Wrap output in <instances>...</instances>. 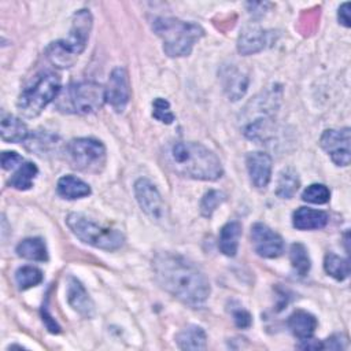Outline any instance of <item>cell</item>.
<instances>
[{
    "label": "cell",
    "mask_w": 351,
    "mask_h": 351,
    "mask_svg": "<svg viewBox=\"0 0 351 351\" xmlns=\"http://www.w3.org/2000/svg\"><path fill=\"white\" fill-rule=\"evenodd\" d=\"M156 282L182 303L199 307L210 296V282L204 273L185 256L162 251L152 259Z\"/></svg>",
    "instance_id": "cell-1"
},
{
    "label": "cell",
    "mask_w": 351,
    "mask_h": 351,
    "mask_svg": "<svg viewBox=\"0 0 351 351\" xmlns=\"http://www.w3.org/2000/svg\"><path fill=\"white\" fill-rule=\"evenodd\" d=\"M167 166L178 176L202 181H215L222 177L219 158L207 147L195 141H177L165 151Z\"/></svg>",
    "instance_id": "cell-2"
},
{
    "label": "cell",
    "mask_w": 351,
    "mask_h": 351,
    "mask_svg": "<svg viewBox=\"0 0 351 351\" xmlns=\"http://www.w3.org/2000/svg\"><path fill=\"white\" fill-rule=\"evenodd\" d=\"M152 30L162 40L163 51L170 58L188 56L204 34L203 27L197 23L167 16L155 18Z\"/></svg>",
    "instance_id": "cell-3"
},
{
    "label": "cell",
    "mask_w": 351,
    "mask_h": 351,
    "mask_svg": "<svg viewBox=\"0 0 351 351\" xmlns=\"http://www.w3.org/2000/svg\"><path fill=\"white\" fill-rule=\"evenodd\" d=\"M92 15L88 10H80L73 15L69 37L58 40L47 47L48 60L58 69H69L86 47L92 29Z\"/></svg>",
    "instance_id": "cell-4"
},
{
    "label": "cell",
    "mask_w": 351,
    "mask_h": 351,
    "mask_svg": "<svg viewBox=\"0 0 351 351\" xmlns=\"http://www.w3.org/2000/svg\"><path fill=\"white\" fill-rule=\"evenodd\" d=\"M280 103V90L267 89L255 96L245 107L241 115L243 133L250 140L263 138L273 123L274 114Z\"/></svg>",
    "instance_id": "cell-5"
},
{
    "label": "cell",
    "mask_w": 351,
    "mask_h": 351,
    "mask_svg": "<svg viewBox=\"0 0 351 351\" xmlns=\"http://www.w3.org/2000/svg\"><path fill=\"white\" fill-rule=\"evenodd\" d=\"M60 92V78L52 71H41L21 92L16 107L26 118H34L53 100Z\"/></svg>",
    "instance_id": "cell-6"
},
{
    "label": "cell",
    "mask_w": 351,
    "mask_h": 351,
    "mask_svg": "<svg viewBox=\"0 0 351 351\" xmlns=\"http://www.w3.org/2000/svg\"><path fill=\"white\" fill-rule=\"evenodd\" d=\"M66 223L74 236L95 248L115 251L125 243V236L119 230L103 226L80 213H70Z\"/></svg>",
    "instance_id": "cell-7"
},
{
    "label": "cell",
    "mask_w": 351,
    "mask_h": 351,
    "mask_svg": "<svg viewBox=\"0 0 351 351\" xmlns=\"http://www.w3.org/2000/svg\"><path fill=\"white\" fill-rule=\"evenodd\" d=\"M106 103V88L97 82L71 84L59 92L56 107L69 114H92Z\"/></svg>",
    "instance_id": "cell-8"
},
{
    "label": "cell",
    "mask_w": 351,
    "mask_h": 351,
    "mask_svg": "<svg viewBox=\"0 0 351 351\" xmlns=\"http://www.w3.org/2000/svg\"><path fill=\"white\" fill-rule=\"evenodd\" d=\"M66 158L71 167L84 173L97 174L106 166L107 151L101 141L90 137H80L66 144Z\"/></svg>",
    "instance_id": "cell-9"
},
{
    "label": "cell",
    "mask_w": 351,
    "mask_h": 351,
    "mask_svg": "<svg viewBox=\"0 0 351 351\" xmlns=\"http://www.w3.org/2000/svg\"><path fill=\"white\" fill-rule=\"evenodd\" d=\"M350 128L328 129L319 137L321 148L337 166H348L351 160Z\"/></svg>",
    "instance_id": "cell-10"
},
{
    "label": "cell",
    "mask_w": 351,
    "mask_h": 351,
    "mask_svg": "<svg viewBox=\"0 0 351 351\" xmlns=\"http://www.w3.org/2000/svg\"><path fill=\"white\" fill-rule=\"evenodd\" d=\"M134 195L141 210L154 221L165 217V202L158 188L148 178H138L134 182Z\"/></svg>",
    "instance_id": "cell-11"
},
{
    "label": "cell",
    "mask_w": 351,
    "mask_h": 351,
    "mask_svg": "<svg viewBox=\"0 0 351 351\" xmlns=\"http://www.w3.org/2000/svg\"><path fill=\"white\" fill-rule=\"evenodd\" d=\"M251 239L255 252L267 259L278 258L284 252V241L278 233L265 223H254L251 228Z\"/></svg>",
    "instance_id": "cell-12"
},
{
    "label": "cell",
    "mask_w": 351,
    "mask_h": 351,
    "mask_svg": "<svg viewBox=\"0 0 351 351\" xmlns=\"http://www.w3.org/2000/svg\"><path fill=\"white\" fill-rule=\"evenodd\" d=\"M130 99V85L128 71L123 67H115L106 86V101L117 111L125 110Z\"/></svg>",
    "instance_id": "cell-13"
},
{
    "label": "cell",
    "mask_w": 351,
    "mask_h": 351,
    "mask_svg": "<svg viewBox=\"0 0 351 351\" xmlns=\"http://www.w3.org/2000/svg\"><path fill=\"white\" fill-rule=\"evenodd\" d=\"M219 80L225 95L233 101L240 100L248 89V75L236 64L222 66L219 71Z\"/></svg>",
    "instance_id": "cell-14"
},
{
    "label": "cell",
    "mask_w": 351,
    "mask_h": 351,
    "mask_svg": "<svg viewBox=\"0 0 351 351\" xmlns=\"http://www.w3.org/2000/svg\"><path fill=\"white\" fill-rule=\"evenodd\" d=\"M245 165L251 184L258 189H265L271 178V158L266 152H250Z\"/></svg>",
    "instance_id": "cell-15"
},
{
    "label": "cell",
    "mask_w": 351,
    "mask_h": 351,
    "mask_svg": "<svg viewBox=\"0 0 351 351\" xmlns=\"http://www.w3.org/2000/svg\"><path fill=\"white\" fill-rule=\"evenodd\" d=\"M67 302L69 304L84 318H90L95 314V304L86 292L85 287L75 278L69 277L67 280Z\"/></svg>",
    "instance_id": "cell-16"
},
{
    "label": "cell",
    "mask_w": 351,
    "mask_h": 351,
    "mask_svg": "<svg viewBox=\"0 0 351 351\" xmlns=\"http://www.w3.org/2000/svg\"><path fill=\"white\" fill-rule=\"evenodd\" d=\"M269 44V33L261 27L248 26L240 32L237 49L241 55H252Z\"/></svg>",
    "instance_id": "cell-17"
},
{
    "label": "cell",
    "mask_w": 351,
    "mask_h": 351,
    "mask_svg": "<svg viewBox=\"0 0 351 351\" xmlns=\"http://www.w3.org/2000/svg\"><path fill=\"white\" fill-rule=\"evenodd\" d=\"M328 214L322 210H314L308 207H299L292 217V223L299 230L322 229L328 223Z\"/></svg>",
    "instance_id": "cell-18"
},
{
    "label": "cell",
    "mask_w": 351,
    "mask_h": 351,
    "mask_svg": "<svg viewBox=\"0 0 351 351\" xmlns=\"http://www.w3.org/2000/svg\"><path fill=\"white\" fill-rule=\"evenodd\" d=\"M317 318L306 310H295L288 318V328L292 335L300 340L311 339L317 329Z\"/></svg>",
    "instance_id": "cell-19"
},
{
    "label": "cell",
    "mask_w": 351,
    "mask_h": 351,
    "mask_svg": "<svg viewBox=\"0 0 351 351\" xmlns=\"http://www.w3.org/2000/svg\"><path fill=\"white\" fill-rule=\"evenodd\" d=\"M1 140L5 143H22L29 138V130L26 125L11 114H3L0 121Z\"/></svg>",
    "instance_id": "cell-20"
},
{
    "label": "cell",
    "mask_w": 351,
    "mask_h": 351,
    "mask_svg": "<svg viewBox=\"0 0 351 351\" xmlns=\"http://www.w3.org/2000/svg\"><path fill=\"white\" fill-rule=\"evenodd\" d=\"M56 192L67 200H75L90 195V186L78 177L63 176L58 180Z\"/></svg>",
    "instance_id": "cell-21"
},
{
    "label": "cell",
    "mask_w": 351,
    "mask_h": 351,
    "mask_svg": "<svg viewBox=\"0 0 351 351\" xmlns=\"http://www.w3.org/2000/svg\"><path fill=\"white\" fill-rule=\"evenodd\" d=\"M241 236V225L237 221L225 223L221 228L218 237V247L226 256H234L239 248V240Z\"/></svg>",
    "instance_id": "cell-22"
},
{
    "label": "cell",
    "mask_w": 351,
    "mask_h": 351,
    "mask_svg": "<svg viewBox=\"0 0 351 351\" xmlns=\"http://www.w3.org/2000/svg\"><path fill=\"white\" fill-rule=\"evenodd\" d=\"M176 343L181 350H204L207 347V336L203 328L189 325L176 336Z\"/></svg>",
    "instance_id": "cell-23"
},
{
    "label": "cell",
    "mask_w": 351,
    "mask_h": 351,
    "mask_svg": "<svg viewBox=\"0 0 351 351\" xmlns=\"http://www.w3.org/2000/svg\"><path fill=\"white\" fill-rule=\"evenodd\" d=\"M16 254L21 258L36 261V262H47L48 261V251L47 245L43 239L40 237H29L22 240L16 245Z\"/></svg>",
    "instance_id": "cell-24"
},
{
    "label": "cell",
    "mask_w": 351,
    "mask_h": 351,
    "mask_svg": "<svg viewBox=\"0 0 351 351\" xmlns=\"http://www.w3.org/2000/svg\"><path fill=\"white\" fill-rule=\"evenodd\" d=\"M38 173L37 166L33 162H23L18 170L11 176L8 185L18 191H27L33 186V181Z\"/></svg>",
    "instance_id": "cell-25"
},
{
    "label": "cell",
    "mask_w": 351,
    "mask_h": 351,
    "mask_svg": "<svg viewBox=\"0 0 351 351\" xmlns=\"http://www.w3.org/2000/svg\"><path fill=\"white\" fill-rule=\"evenodd\" d=\"M299 185H300V181H299L298 173L293 169L288 167L280 173L276 195L281 199H291L299 189Z\"/></svg>",
    "instance_id": "cell-26"
},
{
    "label": "cell",
    "mask_w": 351,
    "mask_h": 351,
    "mask_svg": "<svg viewBox=\"0 0 351 351\" xmlns=\"http://www.w3.org/2000/svg\"><path fill=\"white\" fill-rule=\"evenodd\" d=\"M324 269L325 271L337 281H343L350 274V263L348 259H344L333 252L325 255L324 259Z\"/></svg>",
    "instance_id": "cell-27"
},
{
    "label": "cell",
    "mask_w": 351,
    "mask_h": 351,
    "mask_svg": "<svg viewBox=\"0 0 351 351\" xmlns=\"http://www.w3.org/2000/svg\"><path fill=\"white\" fill-rule=\"evenodd\" d=\"M289 259H291V263H292V267L293 270L300 276H306L308 271H310V267H311V261H310V256L307 254V250L303 244L300 243H293L291 245V250H289Z\"/></svg>",
    "instance_id": "cell-28"
},
{
    "label": "cell",
    "mask_w": 351,
    "mask_h": 351,
    "mask_svg": "<svg viewBox=\"0 0 351 351\" xmlns=\"http://www.w3.org/2000/svg\"><path fill=\"white\" fill-rule=\"evenodd\" d=\"M15 281L19 289H29L43 281V271L34 266H22L15 271Z\"/></svg>",
    "instance_id": "cell-29"
},
{
    "label": "cell",
    "mask_w": 351,
    "mask_h": 351,
    "mask_svg": "<svg viewBox=\"0 0 351 351\" xmlns=\"http://www.w3.org/2000/svg\"><path fill=\"white\" fill-rule=\"evenodd\" d=\"M225 199H226V196L221 191L211 189V191L206 192L200 200V214L204 218H210L213 215V213L217 210V207L225 202Z\"/></svg>",
    "instance_id": "cell-30"
},
{
    "label": "cell",
    "mask_w": 351,
    "mask_h": 351,
    "mask_svg": "<svg viewBox=\"0 0 351 351\" xmlns=\"http://www.w3.org/2000/svg\"><path fill=\"white\" fill-rule=\"evenodd\" d=\"M27 140L30 144V145H27V149L34 151L37 155L48 154L51 149L56 148V145H58L56 137H53L51 134H36Z\"/></svg>",
    "instance_id": "cell-31"
},
{
    "label": "cell",
    "mask_w": 351,
    "mask_h": 351,
    "mask_svg": "<svg viewBox=\"0 0 351 351\" xmlns=\"http://www.w3.org/2000/svg\"><path fill=\"white\" fill-rule=\"evenodd\" d=\"M329 197L330 192L324 184H311L302 193V199L313 204H324L329 200Z\"/></svg>",
    "instance_id": "cell-32"
},
{
    "label": "cell",
    "mask_w": 351,
    "mask_h": 351,
    "mask_svg": "<svg viewBox=\"0 0 351 351\" xmlns=\"http://www.w3.org/2000/svg\"><path fill=\"white\" fill-rule=\"evenodd\" d=\"M152 117L162 123H166V125L173 123L174 114L170 110V103L163 97H156L152 101Z\"/></svg>",
    "instance_id": "cell-33"
},
{
    "label": "cell",
    "mask_w": 351,
    "mask_h": 351,
    "mask_svg": "<svg viewBox=\"0 0 351 351\" xmlns=\"http://www.w3.org/2000/svg\"><path fill=\"white\" fill-rule=\"evenodd\" d=\"M232 317H233L234 325H236L237 328H240V329L250 328L251 324H252V317H251V314H250L247 310L241 308V307L233 310V311H232Z\"/></svg>",
    "instance_id": "cell-34"
},
{
    "label": "cell",
    "mask_w": 351,
    "mask_h": 351,
    "mask_svg": "<svg viewBox=\"0 0 351 351\" xmlns=\"http://www.w3.org/2000/svg\"><path fill=\"white\" fill-rule=\"evenodd\" d=\"M21 163H23V158L15 151H4L1 154V166L4 170H11Z\"/></svg>",
    "instance_id": "cell-35"
},
{
    "label": "cell",
    "mask_w": 351,
    "mask_h": 351,
    "mask_svg": "<svg viewBox=\"0 0 351 351\" xmlns=\"http://www.w3.org/2000/svg\"><path fill=\"white\" fill-rule=\"evenodd\" d=\"M346 347V339L341 340L340 335H333L329 339L322 343V348H329V350H343Z\"/></svg>",
    "instance_id": "cell-36"
},
{
    "label": "cell",
    "mask_w": 351,
    "mask_h": 351,
    "mask_svg": "<svg viewBox=\"0 0 351 351\" xmlns=\"http://www.w3.org/2000/svg\"><path fill=\"white\" fill-rule=\"evenodd\" d=\"M337 18H339V22L346 26V27H350L351 23H350V3H343L340 7H339V12H337Z\"/></svg>",
    "instance_id": "cell-37"
}]
</instances>
